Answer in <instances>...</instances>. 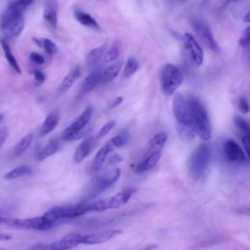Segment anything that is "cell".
I'll return each mask as SVG.
<instances>
[{
	"label": "cell",
	"mask_w": 250,
	"mask_h": 250,
	"mask_svg": "<svg viewBox=\"0 0 250 250\" xmlns=\"http://www.w3.org/2000/svg\"><path fill=\"white\" fill-rule=\"evenodd\" d=\"M223 152L226 159L232 163H242L246 158L242 147L233 140L225 141L223 144Z\"/></svg>",
	"instance_id": "5bb4252c"
},
{
	"label": "cell",
	"mask_w": 250,
	"mask_h": 250,
	"mask_svg": "<svg viewBox=\"0 0 250 250\" xmlns=\"http://www.w3.org/2000/svg\"><path fill=\"white\" fill-rule=\"evenodd\" d=\"M122 101H123L122 97H117V98H115V99L113 100V102L110 104L109 107H110V108H114V107L118 106V105L122 103Z\"/></svg>",
	"instance_id": "ee69618b"
},
{
	"label": "cell",
	"mask_w": 250,
	"mask_h": 250,
	"mask_svg": "<svg viewBox=\"0 0 250 250\" xmlns=\"http://www.w3.org/2000/svg\"><path fill=\"white\" fill-rule=\"evenodd\" d=\"M0 44H1V47H2V50L4 52V55H5V58L7 60V62H9L10 66L14 69V71L18 74H21V66L16 59V57L14 56L12 50H11V47L10 45L8 44L7 40L1 38L0 40Z\"/></svg>",
	"instance_id": "cb8c5ba5"
},
{
	"label": "cell",
	"mask_w": 250,
	"mask_h": 250,
	"mask_svg": "<svg viewBox=\"0 0 250 250\" xmlns=\"http://www.w3.org/2000/svg\"><path fill=\"white\" fill-rule=\"evenodd\" d=\"M8 135H9V131L6 127L0 128V147L6 142V140L8 138Z\"/></svg>",
	"instance_id": "7bdbcfd3"
},
{
	"label": "cell",
	"mask_w": 250,
	"mask_h": 250,
	"mask_svg": "<svg viewBox=\"0 0 250 250\" xmlns=\"http://www.w3.org/2000/svg\"><path fill=\"white\" fill-rule=\"evenodd\" d=\"M121 161V157L119 156V155H116V154H114V155H111L110 157H109V164H111V163H115V162H120Z\"/></svg>",
	"instance_id": "f6af8a7d"
},
{
	"label": "cell",
	"mask_w": 250,
	"mask_h": 250,
	"mask_svg": "<svg viewBox=\"0 0 250 250\" xmlns=\"http://www.w3.org/2000/svg\"><path fill=\"white\" fill-rule=\"evenodd\" d=\"M81 205H73V206H56L50 208L46 211L42 216L52 225H56L58 222L64 219H71L82 216Z\"/></svg>",
	"instance_id": "ba28073f"
},
{
	"label": "cell",
	"mask_w": 250,
	"mask_h": 250,
	"mask_svg": "<svg viewBox=\"0 0 250 250\" xmlns=\"http://www.w3.org/2000/svg\"><path fill=\"white\" fill-rule=\"evenodd\" d=\"M122 60H116L112 62L103 72H102V82L108 83L111 82L118 75L122 67Z\"/></svg>",
	"instance_id": "603a6c76"
},
{
	"label": "cell",
	"mask_w": 250,
	"mask_h": 250,
	"mask_svg": "<svg viewBox=\"0 0 250 250\" xmlns=\"http://www.w3.org/2000/svg\"><path fill=\"white\" fill-rule=\"evenodd\" d=\"M242 146H243V148L245 150V153L247 156H249V144H250V137L249 135H246V134H242Z\"/></svg>",
	"instance_id": "b9f144b4"
},
{
	"label": "cell",
	"mask_w": 250,
	"mask_h": 250,
	"mask_svg": "<svg viewBox=\"0 0 250 250\" xmlns=\"http://www.w3.org/2000/svg\"><path fill=\"white\" fill-rule=\"evenodd\" d=\"M233 122L235 124V126L242 132V134H246V135H249V125L247 123V121L242 118L241 116H234L233 118Z\"/></svg>",
	"instance_id": "d590c367"
},
{
	"label": "cell",
	"mask_w": 250,
	"mask_h": 250,
	"mask_svg": "<svg viewBox=\"0 0 250 250\" xmlns=\"http://www.w3.org/2000/svg\"><path fill=\"white\" fill-rule=\"evenodd\" d=\"M249 15H250V14H249V13H247V14H246V16L244 17V19H243V20H244V21H245V22H249V21H250V20H249Z\"/></svg>",
	"instance_id": "c3c4849f"
},
{
	"label": "cell",
	"mask_w": 250,
	"mask_h": 250,
	"mask_svg": "<svg viewBox=\"0 0 250 250\" xmlns=\"http://www.w3.org/2000/svg\"><path fill=\"white\" fill-rule=\"evenodd\" d=\"M80 76V67L78 65L74 66L62 79V81L61 82L59 88H58V92L59 94H64L66 93L75 83V81L79 78Z\"/></svg>",
	"instance_id": "d6986e66"
},
{
	"label": "cell",
	"mask_w": 250,
	"mask_h": 250,
	"mask_svg": "<svg viewBox=\"0 0 250 250\" xmlns=\"http://www.w3.org/2000/svg\"><path fill=\"white\" fill-rule=\"evenodd\" d=\"M32 74H33V76L35 78V81H36L37 85H40V84L44 83V81L46 79V76H45V74L41 70L34 69V70H32Z\"/></svg>",
	"instance_id": "60d3db41"
},
{
	"label": "cell",
	"mask_w": 250,
	"mask_h": 250,
	"mask_svg": "<svg viewBox=\"0 0 250 250\" xmlns=\"http://www.w3.org/2000/svg\"><path fill=\"white\" fill-rule=\"evenodd\" d=\"M29 59L32 62H34L36 64H43L45 62L44 57L41 54L37 53V52H32L29 56Z\"/></svg>",
	"instance_id": "ab89813d"
},
{
	"label": "cell",
	"mask_w": 250,
	"mask_h": 250,
	"mask_svg": "<svg viewBox=\"0 0 250 250\" xmlns=\"http://www.w3.org/2000/svg\"><path fill=\"white\" fill-rule=\"evenodd\" d=\"M112 149H113V146L110 144V142H108L98 150L93 162V169L95 171H98L103 167L104 163L105 162L108 154L112 151Z\"/></svg>",
	"instance_id": "44dd1931"
},
{
	"label": "cell",
	"mask_w": 250,
	"mask_h": 250,
	"mask_svg": "<svg viewBox=\"0 0 250 250\" xmlns=\"http://www.w3.org/2000/svg\"><path fill=\"white\" fill-rule=\"evenodd\" d=\"M129 140H130V133H129V131L124 130L120 134L112 137L110 140V144L113 146L121 147V146H125L129 142Z\"/></svg>",
	"instance_id": "e575fe53"
},
{
	"label": "cell",
	"mask_w": 250,
	"mask_h": 250,
	"mask_svg": "<svg viewBox=\"0 0 250 250\" xmlns=\"http://www.w3.org/2000/svg\"><path fill=\"white\" fill-rule=\"evenodd\" d=\"M4 224L15 229L35 230H45L53 227L43 216L26 219H5Z\"/></svg>",
	"instance_id": "9c48e42d"
},
{
	"label": "cell",
	"mask_w": 250,
	"mask_h": 250,
	"mask_svg": "<svg viewBox=\"0 0 250 250\" xmlns=\"http://www.w3.org/2000/svg\"><path fill=\"white\" fill-rule=\"evenodd\" d=\"M114 126H115V121H114V120H111V121L105 123V124L99 130V132H98V134H97V136H96V139H101V138L104 137L105 135H107V134L113 129Z\"/></svg>",
	"instance_id": "8d00e7d4"
},
{
	"label": "cell",
	"mask_w": 250,
	"mask_h": 250,
	"mask_svg": "<svg viewBox=\"0 0 250 250\" xmlns=\"http://www.w3.org/2000/svg\"><path fill=\"white\" fill-rule=\"evenodd\" d=\"M180 1H186V0H180Z\"/></svg>",
	"instance_id": "816d5d0a"
},
{
	"label": "cell",
	"mask_w": 250,
	"mask_h": 250,
	"mask_svg": "<svg viewBox=\"0 0 250 250\" xmlns=\"http://www.w3.org/2000/svg\"><path fill=\"white\" fill-rule=\"evenodd\" d=\"M210 157V147L206 144H201L192 152L188 160V171L193 180H198L205 174L209 166Z\"/></svg>",
	"instance_id": "277c9868"
},
{
	"label": "cell",
	"mask_w": 250,
	"mask_h": 250,
	"mask_svg": "<svg viewBox=\"0 0 250 250\" xmlns=\"http://www.w3.org/2000/svg\"><path fill=\"white\" fill-rule=\"evenodd\" d=\"M183 41L186 50L189 54L190 59L196 65H201L204 59V53L199 45V43L194 39V37L189 33H185L183 36Z\"/></svg>",
	"instance_id": "4fadbf2b"
},
{
	"label": "cell",
	"mask_w": 250,
	"mask_h": 250,
	"mask_svg": "<svg viewBox=\"0 0 250 250\" xmlns=\"http://www.w3.org/2000/svg\"><path fill=\"white\" fill-rule=\"evenodd\" d=\"M139 68V62L135 58H129L125 63L123 69V77L130 78L132 77Z\"/></svg>",
	"instance_id": "836d02e7"
},
{
	"label": "cell",
	"mask_w": 250,
	"mask_h": 250,
	"mask_svg": "<svg viewBox=\"0 0 250 250\" xmlns=\"http://www.w3.org/2000/svg\"><path fill=\"white\" fill-rule=\"evenodd\" d=\"M60 121V115L58 112H52L50 113L44 120V122L41 125L40 128V136H46L50 134L59 124Z\"/></svg>",
	"instance_id": "d4e9b609"
},
{
	"label": "cell",
	"mask_w": 250,
	"mask_h": 250,
	"mask_svg": "<svg viewBox=\"0 0 250 250\" xmlns=\"http://www.w3.org/2000/svg\"><path fill=\"white\" fill-rule=\"evenodd\" d=\"M173 114L177 121V126L191 125L188 104L187 99L182 94H176L173 99Z\"/></svg>",
	"instance_id": "30bf717a"
},
{
	"label": "cell",
	"mask_w": 250,
	"mask_h": 250,
	"mask_svg": "<svg viewBox=\"0 0 250 250\" xmlns=\"http://www.w3.org/2000/svg\"><path fill=\"white\" fill-rule=\"evenodd\" d=\"M161 157V151H147L145 158L138 164L136 171L145 172L153 168Z\"/></svg>",
	"instance_id": "ac0fdd59"
},
{
	"label": "cell",
	"mask_w": 250,
	"mask_h": 250,
	"mask_svg": "<svg viewBox=\"0 0 250 250\" xmlns=\"http://www.w3.org/2000/svg\"><path fill=\"white\" fill-rule=\"evenodd\" d=\"M237 105H238V109L241 113L246 114L249 111V104L247 102V99L244 96H240L237 102Z\"/></svg>",
	"instance_id": "f35d334b"
},
{
	"label": "cell",
	"mask_w": 250,
	"mask_h": 250,
	"mask_svg": "<svg viewBox=\"0 0 250 250\" xmlns=\"http://www.w3.org/2000/svg\"><path fill=\"white\" fill-rule=\"evenodd\" d=\"M101 82H102V71L94 70L84 79L81 87V94L84 95L93 91Z\"/></svg>",
	"instance_id": "ffe728a7"
},
{
	"label": "cell",
	"mask_w": 250,
	"mask_h": 250,
	"mask_svg": "<svg viewBox=\"0 0 250 250\" xmlns=\"http://www.w3.org/2000/svg\"><path fill=\"white\" fill-rule=\"evenodd\" d=\"M93 115V108L91 105H88L82 113L68 126L64 129L62 133V140L63 141H72L75 134H77L80 130L88 126L91 118Z\"/></svg>",
	"instance_id": "8fae6325"
},
{
	"label": "cell",
	"mask_w": 250,
	"mask_h": 250,
	"mask_svg": "<svg viewBox=\"0 0 250 250\" xmlns=\"http://www.w3.org/2000/svg\"><path fill=\"white\" fill-rule=\"evenodd\" d=\"M154 248H155V246L149 245V246H146V247H145V248H143V249H141V250H153Z\"/></svg>",
	"instance_id": "7dc6e473"
},
{
	"label": "cell",
	"mask_w": 250,
	"mask_h": 250,
	"mask_svg": "<svg viewBox=\"0 0 250 250\" xmlns=\"http://www.w3.org/2000/svg\"><path fill=\"white\" fill-rule=\"evenodd\" d=\"M122 231L120 229H105V230H100L97 232L89 233V234L83 235L82 244H87V245L101 244L112 239L113 237L117 236Z\"/></svg>",
	"instance_id": "9a60e30c"
},
{
	"label": "cell",
	"mask_w": 250,
	"mask_h": 250,
	"mask_svg": "<svg viewBox=\"0 0 250 250\" xmlns=\"http://www.w3.org/2000/svg\"><path fill=\"white\" fill-rule=\"evenodd\" d=\"M190 24L194 30V32L197 34L198 38L200 39V41L211 51L215 52V53H219L220 52V47L219 44L217 43L208 23L197 17H194L192 19H190Z\"/></svg>",
	"instance_id": "52a82bcc"
},
{
	"label": "cell",
	"mask_w": 250,
	"mask_h": 250,
	"mask_svg": "<svg viewBox=\"0 0 250 250\" xmlns=\"http://www.w3.org/2000/svg\"><path fill=\"white\" fill-rule=\"evenodd\" d=\"M95 146V139L92 137L85 138L76 147L73 155V161L76 164L81 163L92 151Z\"/></svg>",
	"instance_id": "e0dca14e"
},
{
	"label": "cell",
	"mask_w": 250,
	"mask_h": 250,
	"mask_svg": "<svg viewBox=\"0 0 250 250\" xmlns=\"http://www.w3.org/2000/svg\"><path fill=\"white\" fill-rule=\"evenodd\" d=\"M60 149V143L58 140H51L37 154V160L43 161L55 154Z\"/></svg>",
	"instance_id": "83f0119b"
},
{
	"label": "cell",
	"mask_w": 250,
	"mask_h": 250,
	"mask_svg": "<svg viewBox=\"0 0 250 250\" xmlns=\"http://www.w3.org/2000/svg\"><path fill=\"white\" fill-rule=\"evenodd\" d=\"M106 47H107V45L104 44V45H101L99 47L94 48L93 50H91L89 52L86 61H87V64L90 67L96 66L102 61V59L104 58V53L106 51Z\"/></svg>",
	"instance_id": "484cf974"
},
{
	"label": "cell",
	"mask_w": 250,
	"mask_h": 250,
	"mask_svg": "<svg viewBox=\"0 0 250 250\" xmlns=\"http://www.w3.org/2000/svg\"><path fill=\"white\" fill-rule=\"evenodd\" d=\"M32 140H33V135L31 133L26 134L24 137H22L21 140L15 146L14 155L15 156H20L22 153H24L27 150V148L30 146V145L32 143Z\"/></svg>",
	"instance_id": "1f68e13d"
},
{
	"label": "cell",
	"mask_w": 250,
	"mask_h": 250,
	"mask_svg": "<svg viewBox=\"0 0 250 250\" xmlns=\"http://www.w3.org/2000/svg\"><path fill=\"white\" fill-rule=\"evenodd\" d=\"M58 2L57 0H46L43 9V19L53 29L58 26Z\"/></svg>",
	"instance_id": "2e32d148"
},
{
	"label": "cell",
	"mask_w": 250,
	"mask_h": 250,
	"mask_svg": "<svg viewBox=\"0 0 250 250\" xmlns=\"http://www.w3.org/2000/svg\"><path fill=\"white\" fill-rule=\"evenodd\" d=\"M3 118H4V114H3V113H0V123H1V121L3 120Z\"/></svg>",
	"instance_id": "681fc988"
},
{
	"label": "cell",
	"mask_w": 250,
	"mask_h": 250,
	"mask_svg": "<svg viewBox=\"0 0 250 250\" xmlns=\"http://www.w3.org/2000/svg\"><path fill=\"white\" fill-rule=\"evenodd\" d=\"M183 82V74L181 70L172 63L163 66L160 73V85L162 92L167 95H173Z\"/></svg>",
	"instance_id": "5b68a950"
},
{
	"label": "cell",
	"mask_w": 250,
	"mask_h": 250,
	"mask_svg": "<svg viewBox=\"0 0 250 250\" xmlns=\"http://www.w3.org/2000/svg\"><path fill=\"white\" fill-rule=\"evenodd\" d=\"M121 51V42L120 41H114L111 46L106 49L104 56V62H112L117 60L119 57Z\"/></svg>",
	"instance_id": "4dcf8cb0"
},
{
	"label": "cell",
	"mask_w": 250,
	"mask_h": 250,
	"mask_svg": "<svg viewBox=\"0 0 250 250\" xmlns=\"http://www.w3.org/2000/svg\"><path fill=\"white\" fill-rule=\"evenodd\" d=\"M178 134L185 143H190L194 140L196 134L191 125L188 126H177Z\"/></svg>",
	"instance_id": "d6a6232c"
},
{
	"label": "cell",
	"mask_w": 250,
	"mask_h": 250,
	"mask_svg": "<svg viewBox=\"0 0 250 250\" xmlns=\"http://www.w3.org/2000/svg\"><path fill=\"white\" fill-rule=\"evenodd\" d=\"M121 175V170L119 168H114L97 177L92 185L91 192L92 194H99L104 190L107 189L110 186L118 181Z\"/></svg>",
	"instance_id": "7c38bea8"
},
{
	"label": "cell",
	"mask_w": 250,
	"mask_h": 250,
	"mask_svg": "<svg viewBox=\"0 0 250 250\" xmlns=\"http://www.w3.org/2000/svg\"><path fill=\"white\" fill-rule=\"evenodd\" d=\"M192 127L195 134L203 141L211 138V124L204 104L194 96H188L187 99Z\"/></svg>",
	"instance_id": "6da1fadb"
},
{
	"label": "cell",
	"mask_w": 250,
	"mask_h": 250,
	"mask_svg": "<svg viewBox=\"0 0 250 250\" xmlns=\"http://www.w3.org/2000/svg\"><path fill=\"white\" fill-rule=\"evenodd\" d=\"M238 1H240V0H225L223 6L226 7V6H228L229 4H231V3H234V2H238Z\"/></svg>",
	"instance_id": "bcb514c9"
},
{
	"label": "cell",
	"mask_w": 250,
	"mask_h": 250,
	"mask_svg": "<svg viewBox=\"0 0 250 250\" xmlns=\"http://www.w3.org/2000/svg\"><path fill=\"white\" fill-rule=\"evenodd\" d=\"M136 192L135 188H128L112 196L100 198L91 202L81 203L83 214L88 212H101L107 209H116L125 205Z\"/></svg>",
	"instance_id": "7a4b0ae2"
},
{
	"label": "cell",
	"mask_w": 250,
	"mask_h": 250,
	"mask_svg": "<svg viewBox=\"0 0 250 250\" xmlns=\"http://www.w3.org/2000/svg\"><path fill=\"white\" fill-rule=\"evenodd\" d=\"M23 13L8 5L1 18V31L3 39H12L18 37L24 27Z\"/></svg>",
	"instance_id": "3957f363"
},
{
	"label": "cell",
	"mask_w": 250,
	"mask_h": 250,
	"mask_svg": "<svg viewBox=\"0 0 250 250\" xmlns=\"http://www.w3.org/2000/svg\"><path fill=\"white\" fill-rule=\"evenodd\" d=\"M0 250H8V249H5V248H2V247H0Z\"/></svg>",
	"instance_id": "f907efd6"
},
{
	"label": "cell",
	"mask_w": 250,
	"mask_h": 250,
	"mask_svg": "<svg viewBox=\"0 0 250 250\" xmlns=\"http://www.w3.org/2000/svg\"><path fill=\"white\" fill-rule=\"evenodd\" d=\"M82 234L69 233L51 243L35 244L30 247V250H71L82 244Z\"/></svg>",
	"instance_id": "8992f818"
},
{
	"label": "cell",
	"mask_w": 250,
	"mask_h": 250,
	"mask_svg": "<svg viewBox=\"0 0 250 250\" xmlns=\"http://www.w3.org/2000/svg\"><path fill=\"white\" fill-rule=\"evenodd\" d=\"M73 16H74L75 20L78 22H80L82 25L93 28V29H97V30L101 29L98 21L90 14H88L84 11H81V10H75L73 12Z\"/></svg>",
	"instance_id": "7402d4cb"
},
{
	"label": "cell",
	"mask_w": 250,
	"mask_h": 250,
	"mask_svg": "<svg viewBox=\"0 0 250 250\" xmlns=\"http://www.w3.org/2000/svg\"><path fill=\"white\" fill-rule=\"evenodd\" d=\"M32 173V168L28 165H21L18 166L12 170H10L9 172H7L4 175V179L6 180H15L17 178H20L21 176L24 175H29Z\"/></svg>",
	"instance_id": "f546056e"
},
{
	"label": "cell",
	"mask_w": 250,
	"mask_h": 250,
	"mask_svg": "<svg viewBox=\"0 0 250 250\" xmlns=\"http://www.w3.org/2000/svg\"><path fill=\"white\" fill-rule=\"evenodd\" d=\"M168 140V135L165 132H160L155 134L149 141L147 151H162L166 142Z\"/></svg>",
	"instance_id": "4316f807"
},
{
	"label": "cell",
	"mask_w": 250,
	"mask_h": 250,
	"mask_svg": "<svg viewBox=\"0 0 250 250\" xmlns=\"http://www.w3.org/2000/svg\"><path fill=\"white\" fill-rule=\"evenodd\" d=\"M249 44H250V26H247L242 32V35L239 39V45L242 48H248Z\"/></svg>",
	"instance_id": "74e56055"
},
{
	"label": "cell",
	"mask_w": 250,
	"mask_h": 250,
	"mask_svg": "<svg viewBox=\"0 0 250 250\" xmlns=\"http://www.w3.org/2000/svg\"><path fill=\"white\" fill-rule=\"evenodd\" d=\"M34 43L41 49H43L48 55L53 56L57 53L58 51V47L55 44L54 41H52L51 39L48 38H37V37H33L32 38Z\"/></svg>",
	"instance_id": "f1b7e54d"
}]
</instances>
